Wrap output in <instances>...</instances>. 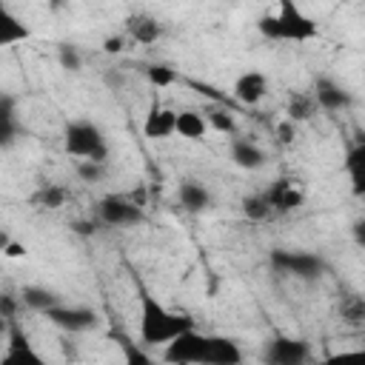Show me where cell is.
I'll return each instance as SVG.
<instances>
[{
	"mask_svg": "<svg viewBox=\"0 0 365 365\" xmlns=\"http://www.w3.org/2000/svg\"><path fill=\"white\" fill-rule=\"evenodd\" d=\"M145 77L151 80V86H160V88H165V86H171L174 80H177V74H174V68H168V66H148L145 68Z\"/></svg>",
	"mask_w": 365,
	"mask_h": 365,
	"instance_id": "cell-29",
	"label": "cell"
},
{
	"mask_svg": "<svg viewBox=\"0 0 365 365\" xmlns=\"http://www.w3.org/2000/svg\"><path fill=\"white\" fill-rule=\"evenodd\" d=\"M308 356L311 345L299 336H271L262 351L265 365H305Z\"/></svg>",
	"mask_w": 365,
	"mask_h": 365,
	"instance_id": "cell-7",
	"label": "cell"
},
{
	"mask_svg": "<svg viewBox=\"0 0 365 365\" xmlns=\"http://www.w3.org/2000/svg\"><path fill=\"white\" fill-rule=\"evenodd\" d=\"M177 200H180L182 211H188V214H202V211L211 208V191H208L202 182H197V180H185V182H180V188H177Z\"/></svg>",
	"mask_w": 365,
	"mask_h": 365,
	"instance_id": "cell-16",
	"label": "cell"
},
{
	"mask_svg": "<svg viewBox=\"0 0 365 365\" xmlns=\"http://www.w3.org/2000/svg\"><path fill=\"white\" fill-rule=\"evenodd\" d=\"M0 365H43V359H40V354L31 348L29 336H26L20 328H11V334H9V348H6V354H3V359H0Z\"/></svg>",
	"mask_w": 365,
	"mask_h": 365,
	"instance_id": "cell-14",
	"label": "cell"
},
{
	"mask_svg": "<svg viewBox=\"0 0 365 365\" xmlns=\"http://www.w3.org/2000/svg\"><path fill=\"white\" fill-rule=\"evenodd\" d=\"M317 111H319V106H317V100H314V94H311V91H294V94L288 97L285 120H291V123L297 125V123L311 120Z\"/></svg>",
	"mask_w": 365,
	"mask_h": 365,
	"instance_id": "cell-20",
	"label": "cell"
},
{
	"mask_svg": "<svg viewBox=\"0 0 365 365\" xmlns=\"http://www.w3.org/2000/svg\"><path fill=\"white\" fill-rule=\"evenodd\" d=\"M322 365H365V348H356V351H339V354H331L328 359H322Z\"/></svg>",
	"mask_w": 365,
	"mask_h": 365,
	"instance_id": "cell-28",
	"label": "cell"
},
{
	"mask_svg": "<svg viewBox=\"0 0 365 365\" xmlns=\"http://www.w3.org/2000/svg\"><path fill=\"white\" fill-rule=\"evenodd\" d=\"M294 137H297V125H294L291 120H282V123L277 125V143H279V145H291Z\"/></svg>",
	"mask_w": 365,
	"mask_h": 365,
	"instance_id": "cell-32",
	"label": "cell"
},
{
	"mask_svg": "<svg viewBox=\"0 0 365 365\" xmlns=\"http://www.w3.org/2000/svg\"><path fill=\"white\" fill-rule=\"evenodd\" d=\"M163 359L168 365H242V348L228 336L185 331L165 345Z\"/></svg>",
	"mask_w": 365,
	"mask_h": 365,
	"instance_id": "cell-1",
	"label": "cell"
},
{
	"mask_svg": "<svg viewBox=\"0 0 365 365\" xmlns=\"http://www.w3.org/2000/svg\"><path fill=\"white\" fill-rule=\"evenodd\" d=\"M354 168H365V137L348 148L345 154V171H354Z\"/></svg>",
	"mask_w": 365,
	"mask_h": 365,
	"instance_id": "cell-31",
	"label": "cell"
},
{
	"mask_svg": "<svg viewBox=\"0 0 365 365\" xmlns=\"http://www.w3.org/2000/svg\"><path fill=\"white\" fill-rule=\"evenodd\" d=\"M57 60H60V66L66 71H80L83 68V57H80L77 46H71V43H60L57 46Z\"/></svg>",
	"mask_w": 365,
	"mask_h": 365,
	"instance_id": "cell-27",
	"label": "cell"
},
{
	"mask_svg": "<svg viewBox=\"0 0 365 365\" xmlns=\"http://www.w3.org/2000/svg\"><path fill=\"white\" fill-rule=\"evenodd\" d=\"M120 342H123V351H125V365H160L157 359L145 356L134 342H128V339H120Z\"/></svg>",
	"mask_w": 365,
	"mask_h": 365,
	"instance_id": "cell-30",
	"label": "cell"
},
{
	"mask_svg": "<svg viewBox=\"0 0 365 365\" xmlns=\"http://www.w3.org/2000/svg\"><path fill=\"white\" fill-rule=\"evenodd\" d=\"M29 37V29L9 11L0 6V46H11L17 40H26Z\"/></svg>",
	"mask_w": 365,
	"mask_h": 365,
	"instance_id": "cell-23",
	"label": "cell"
},
{
	"mask_svg": "<svg viewBox=\"0 0 365 365\" xmlns=\"http://www.w3.org/2000/svg\"><path fill=\"white\" fill-rule=\"evenodd\" d=\"M3 317H6L9 322L14 319V297H11V294H6V297H3Z\"/></svg>",
	"mask_w": 365,
	"mask_h": 365,
	"instance_id": "cell-36",
	"label": "cell"
},
{
	"mask_svg": "<svg viewBox=\"0 0 365 365\" xmlns=\"http://www.w3.org/2000/svg\"><path fill=\"white\" fill-rule=\"evenodd\" d=\"M351 234H354V242L365 251V217H359V220L351 225Z\"/></svg>",
	"mask_w": 365,
	"mask_h": 365,
	"instance_id": "cell-35",
	"label": "cell"
},
{
	"mask_svg": "<svg viewBox=\"0 0 365 365\" xmlns=\"http://www.w3.org/2000/svg\"><path fill=\"white\" fill-rule=\"evenodd\" d=\"M231 163L245 168V171H257L268 163L265 151L254 143V140H245V137H231Z\"/></svg>",
	"mask_w": 365,
	"mask_h": 365,
	"instance_id": "cell-15",
	"label": "cell"
},
{
	"mask_svg": "<svg viewBox=\"0 0 365 365\" xmlns=\"http://www.w3.org/2000/svg\"><path fill=\"white\" fill-rule=\"evenodd\" d=\"M20 305H26V308H31V311H37V314L46 317L51 308L63 305V299H60L51 288H46V285H23V291H20Z\"/></svg>",
	"mask_w": 365,
	"mask_h": 365,
	"instance_id": "cell-18",
	"label": "cell"
},
{
	"mask_svg": "<svg viewBox=\"0 0 365 365\" xmlns=\"http://www.w3.org/2000/svg\"><path fill=\"white\" fill-rule=\"evenodd\" d=\"M259 34L268 37V40H285V43H305V40H314L317 37V23L302 11L297 9L294 3H279L277 11H268L259 17L257 23Z\"/></svg>",
	"mask_w": 365,
	"mask_h": 365,
	"instance_id": "cell-3",
	"label": "cell"
},
{
	"mask_svg": "<svg viewBox=\"0 0 365 365\" xmlns=\"http://www.w3.org/2000/svg\"><path fill=\"white\" fill-rule=\"evenodd\" d=\"M46 319L51 325H57L60 331H66V334H83V331L97 328V322H100L94 308H88V305H68V302L51 308L46 314Z\"/></svg>",
	"mask_w": 365,
	"mask_h": 365,
	"instance_id": "cell-8",
	"label": "cell"
},
{
	"mask_svg": "<svg viewBox=\"0 0 365 365\" xmlns=\"http://www.w3.org/2000/svg\"><path fill=\"white\" fill-rule=\"evenodd\" d=\"M108 174L106 163H94V160H77V177L83 182H103Z\"/></svg>",
	"mask_w": 365,
	"mask_h": 365,
	"instance_id": "cell-26",
	"label": "cell"
},
{
	"mask_svg": "<svg viewBox=\"0 0 365 365\" xmlns=\"http://www.w3.org/2000/svg\"><path fill=\"white\" fill-rule=\"evenodd\" d=\"M348 177H351V191L356 197H365V168H354L348 171Z\"/></svg>",
	"mask_w": 365,
	"mask_h": 365,
	"instance_id": "cell-33",
	"label": "cell"
},
{
	"mask_svg": "<svg viewBox=\"0 0 365 365\" xmlns=\"http://www.w3.org/2000/svg\"><path fill=\"white\" fill-rule=\"evenodd\" d=\"M265 197H268L274 214H291V211H297V208L305 202L302 188L291 185V180H277V182H271V185L265 188Z\"/></svg>",
	"mask_w": 365,
	"mask_h": 365,
	"instance_id": "cell-11",
	"label": "cell"
},
{
	"mask_svg": "<svg viewBox=\"0 0 365 365\" xmlns=\"http://www.w3.org/2000/svg\"><path fill=\"white\" fill-rule=\"evenodd\" d=\"M205 123L220 134H237V120H234V114L228 108H208L205 111Z\"/></svg>",
	"mask_w": 365,
	"mask_h": 365,
	"instance_id": "cell-25",
	"label": "cell"
},
{
	"mask_svg": "<svg viewBox=\"0 0 365 365\" xmlns=\"http://www.w3.org/2000/svg\"><path fill=\"white\" fill-rule=\"evenodd\" d=\"M63 148L77 160H94V163L108 160L106 134L91 120H68L63 128Z\"/></svg>",
	"mask_w": 365,
	"mask_h": 365,
	"instance_id": "cell-4",
	"label": "cell"
},
{
	"mask_svg": "<svg viewBox=\"0 0 365 365\" xmlns=\"http://www.w3.org/2000/svg\"><path fill=\"white\" fill-rule=\"evenodd\" d=\"M271 268L299 282H317L325 274L322 257L311 251H299V248H277L271 254Z\"/></svg>",
	"mask_w": 365,
	"mask_h": 365,
	"instance_id": "cell-5",
	"label": "cell"
},
{
	"mask_svg": "<svg viewBox=\"0 0 365 365\" xmlns=\"http://www.w3.org/2000/svg\"><path fill=\"white\" fill-rule=\"evenodd\" d=\"M20 134V120H17V103L11 94H0V145L11 148Z\"/></svg>",
	"mask_w": 365,
	"mask_h": 365,
	"instance_id": "cell-17",
	"label": "cell"
},
{
	"mask_svg": "<svg viewBox=\"0 0 365 365\" xmlns=\"http://www.w3.org/2000/svg\"><path fill=\"white\" fill-rule=\"evenodd\" d=\"M268 94V77L257 68L251 71H242L237 80H234V97L242 103V106H257L262 97Z\"/></svg>",
	"mask_w": 365,
	"mask_h": 365,
	"instance_id": "cell-12",
	"label": "cell"
},
{
	"mask_svg": "<svg viewBox=\"0 0 365 365\" xmlns=\"http://www.w3.org/2000/svg\"><path fill=\"white\" fill-rule=\"evenodd\" d=\"M242 214H245V220H251V222H262V220H268V217L274 214V208H271L265 191L245 194V197H242Z\"/></svg>",
	"mask_w": 365,
	"mask_h": 365,
	"instance_id": "cell-24",
	"label": "cell"
},
{
	"mask_svg": "<svg viewBox=\"0 0 365 365\" xmlns=\"http://www.w3.org/2000/svg\"><path fill=\"white\" fill-rule=\"evenodd\" d=\"M103 48H106L108 54H120V51L125 48V37H120V34H114V37H106V40H103Z\"/></svg>",
	"mask_w": 365,
	"mask_h": 365,
	"instance_id": "cell-34",
	"label": "cell"
},
{
	"mask_svg": "<svg viewBox=\"0 0 365 365\" xmlns=\"http://www.w3.org/2000/svg\"><path fill=\"white\" fill-rule=\"evenodd\" d=\"M125 34H128L131 43L154 46V43L165 34V29H163V23H160L154 14L137 11V14H128V17H125Z\"/></svg>",
	"mask_w": 365,
	"mask_h": 365,
	"instance_id": "cell-10",
	"label": "cell"
},
{
	"mask_svg": "<svg viewBox=\"0 0 365 365\" xmlns=\"http://www.w3.org/2000/svg\"><path fill=\"white\" fill-rule=\"evenodd\" d=\"M205 117L200 114V111H191V108H185V111H177V134L180 137H185V140H200L202 134H205Z\"/></svg>",
	"mask_w": 365,
	"mask_h": 365,
	"instance_id": "cell-22",
	"label": "cell"
},
{
	"mask_svg": "<svg viewBox=\"0 0 365 365\" xmlns=\"http://www.w3.org/2000/svg\"><path fill=\"white\" fill-rule=\"evenodd\" d=\"M66 197H68L66 185H60V182H40V188L31 194V205L46 208V211H57V208L66 205Z\"/></svg>",
	"mask_w": 365,
	"mask_h": 365,
	"instance_id": "cell-21",
	"label": "cell"
},
{
	"mask_svg": "<svg viewBox=\"0 0 365 365\" xmlns=\"http://www.w3.org/2000/svg\"><path fill=\"white\" fill-rule=\"evenodd\" d=\"M311 94H314V100H317V106H319L322 111H345V108L354 106L351 91H348L339 80H334V77H328V74H319V77L314 80Z\"/></svg>",
	"mask_w": 365,
	"mask_h": 365,
	"instance_id": "cell-9",
	"label": "cell"
},
{
	"mask_svg": "<svg viewBox=\"0 0 365 365\" xmlns=\"http://www.w3.org/2000/svg\"><path fill=\"white\" fill-rule=\"evenodd\" d=\"M137 291H140V339L145 345H168L194 328L191 317L165 308L154 294L143 288L140 279H137Z\"/></svg>",
	"mask_w": 365,
	"mask_h": 365,
	"instance_id": "cell-2",
	"label": "cell"
},
{
	"mask_svg": "<svg viewBox=\"0 0 365 365\" xmlns=\"http://www.w3.org/2000/svg\"><path fill=\"white\" fill-rule=\"evenodd\" d=\"M63 354H66L68 359H74V356H77V351H74V345H71L68 339H63Z\"/></svg>",
	"mask_w": 365,
	"mask_h": 365,
	"instance_id": "cell-38",
	"label": "cell"
},
{
	"mask_svg": "<svg viewBox=\"0 0 365 365\" xmlns=\"http://www.w3.org/2000/svg\"><path fill=\"white\" fill-rule=\"evenodd\" d=\"M74 231H80V234H94V222H74Z\"/></svg>",
	"mask_w": 365,
	"mask_h": 365,
	"instance_id": "cell-37",
	"label": "cell"
},
{
	"mask_svg": "<svg viewBox=\"0 0 365 365\" xmlns=\"http://www.w3.org/2000/svg\"><path fill=\"white\" fill-rule=\"evenodd\" d=\"M97 220L108 228H128L143 222V205L123 194H108L97 202Z\"/></svg>",
	"mask_w": 365,
	"mask_h": 365,
	"instance_id": "cell-6",
	"label": "cell"
},
{
	"mask_svg": "<svg viewBox=\"0 0 365 365\" xmlns=\"http://www.w3.org/2000/svg\"><path fill=\"white\" fill-rule=\"evenodd\" d=\"M336 314H339V319H342L345 325H351V328L365 325V297H362V294H354V291L339 294V299H336Z\"/></svg>",
	"mask_w": 365,
	"mask_h": 365,
	"instance_id": "cell-19",
	"label": "cell"
},
{
	"mask_svg": "<svg viewBox=\"0 0 365 365\" xmlns=\"http://www.w3.org/2000/svg\"><path fill=\"white\" fill-rule=\"evenodd\" d=\"M143 134L148 140H168L171 134H177V111L165 106H151L143 123Z\"/></svg>",
	"mask_w": 365,
	"mask_h": 365,
	"instance_id": "cell-13",
	"label": "cell"
}]
</instances>
